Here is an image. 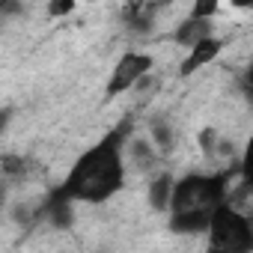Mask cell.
I'll list each match as a JSON object with an SVG mask.
<instances>
[{
	"instance_id": "30bf717a",
	"label": "cell",
	"mask_w": 253,
	"mask_h": 253,
	"mask_svg": "<svg viewBox=\"0 0 253 253\" xmlns=\"http://www.w3.org/2000/svg\"><path fill=\"white\" fill-rule=\"evenodd\" d=\"M152 137H155V146H158V149H164V152L173 149V128H170L167 119H158V122L152 125Z\"/></svg>"
},
{
	"instance_id": "8fae6325",
	"label": "cell",
	"mask_w": 253,
	"mask_h": 253,
	"mask_svg": "<svg viewBox=\"0 0 253 253\" xmlns=\"http://www.w3.org/2000/svg\"><path fill=\"white\" fill-rule=\"evenodd\" d=\"M217 12H220L217 0H197V3L191 6V15L188 18H194V21H211Z\"/></svg>"
},
{
	"instance_id": "5b68a950",
	"label": "cell",
	"mask_w": 253,
	"mask_h": 253,
	"mask_svg": "<svg viewBox=\"0 0 253 253\" xmlns=\"http://www.w3.org/2000/svg\"><path fill=\"white\" fill-rule=\"evenodd\" d=\"M220 51H223V39H217V36H211V39H206V42L194 45V48L188 51V57L179 63V75H182V78H191L194 72H200V69L211 66V63L220 57Z\"/></svg>"
},
{
	"instance_id": "4fadbf2b",
	"label": "cell",
	"mask_w": 253,
	"mask_h": 253,
	"mask_svg": "<svg viewBox=\"0 0 253 253\" xmlns=\"http://www.w3.org/2000/svg\"><path fill=\"white\" fill-rule=\"evenodd\" d=\"M72 9H75V0H54V3H48V15H51V18L69 15Z\"/></svg>"
},
{
	"instance_id": "7c38bea8",
	"label": "cell",
	"mask_w": 253,
	"mask_h": 253,
	"mask_svg": "<svg viewBox=\"0 0 253 253\" xmlns=\"http://www.w3.org/2000/svg\"><path fill=\"white\" fill-rule=\"evenodd\" d=\"M217 131L214 128H206V131H200V146H203V152L206 155H214L217 152Z\"/></svg>"
},
{
	"instance_id": "6da1fadb",
	"label": "cell",
	"mask_w": 253,
	"mask_h": 253,
	"mask_svg": "<svg viewBox=\"0 0 253 253\" xmlns=\"http://www.w3.org/2000/svg\"><path fill=\"white\" fill-rule=\"evenodd\" d=\"M125 131L116 128L104 134L98 143H92L86 152L75 158L69 167L63 185L57 188L54 197L66 203H86V206H101L113 200L122 185H125Z\"/></svg>"
},
{
	"instance_id": "3957f363",
	"label": "cell",
	"mask_w": 253,
	"mask_h": 253,
	"mask_svg": "<svg viewBox=\"0 0 253 253\" xmlns=\"http://www.w3.org/2000/svg\"><path fill=\"white\" fill-rule=\"evenodd\" d=\"M206 253H253V223L238 206L223 203L206 229Z\"/></svg>"
},
{
	"instance_id": "e0dca14e",
	"label": "cell",
	"mask_w": 253,
	"mask_h": 253,
	"mask_svg": "<svg viewBox=\"0 0 253 253\" xmlns=\"http://www.w3.org/2000/svg\"><path fill=\"white\" fill-rule=\"evenodd\" d=\"M0 209H3V188H0Z\"/></svg>"
},
{
	"instance_id": "277c9868",
	"label": "cell",
	"mask_w": 253,
	"mask_h": 253,
	"mask_svg": "<svg viewBox=\"0 0 253 253\" xmlns=\"http://www.w3.org/2000/svg\"><path fill=\"white\" fill-rule=\"evenodd\" d=\"M152 66H155L152 54H146V51H125L116 60V66H113V72L107 78V86H104L107 98H116L122 92L134 89L146 75H152Z\"/></svg>"
},
{
	"instance_id": "9a60e30c",
	"label": "cell",
	"mask_w": 253,
	"mask_h": 253,
	"mask_svg": "<svg viewBox=\"0 0 253 253\" xmlns=\"http://www.w3.org/2000/svg\"><path fill=\"white\" fill-rule=\"evenodd\" d=\"M12 116H15V110H12V107H0V134H3V131L9 128Z\"/></svg>"
},
{
	"instance_id": "ba28073f",
	"label": "cell",
	"mask_w": 253,
	"mask_h": 253,
	"mask_svg": "<svg viewBox=\"0 0 253 253\" xmlns=\"http://www.w3.org/2000/svg\"><path fill=\"white\" fill-rule=\"evenodd\" d=\"M48 220L57 226V229H63V226H72V203H66V200H60V197H51V203H48Z\"/></svg>"
},
{
	"instance_id": "7a4b0ae2",
	"label": "cell",
	"mask_w": 253,
	"mask_h": 253,
	"mask_svg": "<svg viewBox=\"0 0 253 253\" xmlns=\"http://www.w3.org/2000/svg\"><path fill=\"white\" fill-rule=\"evenodd\" d=\"M238 167H226L217 173H188L173 182L170 194V232L176 235H206L211 214L229 200L232 176Z\"/></svg>"
},
{
	"instance_id": "52a82bcc",
	"label": "cell",
	"mask_w": 253,
	"mask_h": 253,
	"mask_svg": "<svg viewBox=\"0 0 253 253\" xmlns=\"http://www.w3.org/2000/svg\"><path fill=\"white\" fill-rule=\"evenodd\" d=\"M170 194H173V179H170L167 173L155 176V179L149 182V206H152V211H167Z\"/></svg>"
},
{
	"instance_id": "2e32d148",
	"label": "cell",
	"mask_w": 253,
	"mask_h": 253,
	"mask_svg": "<svg viewBox=\"0 0 253 253\" xmlns=\"http://www.w3.org/2000/svg\"><path fill=\"white\" fill-rule=\"evenodd\" d=\"M0 9H3V12H9V15H18V12H21V3H3Z\"/></svg>"
},
{
	"instance_id": "8992f818",
	"label": "cell",
	"mask_w": 253,
	"mask_h": 253,
	"mask_svg": "<svg viewBox=\"0 0 253 253\" xmlns=\"http://www.w3.org/2000/svg\"><path fill=\"white\" fill-rule=\"evenodd\" d=\"M211 36H214V24H211V21H194V18H185V21L173 30V42L182 45V48H188V51H191L194 45L211 39Z\"/></svg>"
},
{
	"instance_id": "5bb4252c",
	"label": "cell",
	"mask_w": 253,
	"mask_h": 253,
	"mask_svg": "<svg viewBox=\"0 0 253 253\" xmlns=\"http://www.w3.org/2000/svg\"><path fill=\"white\" fill-rule=\"evenodd\" d=\"M21 164H24V161H21L18 155H6V158H3V173H21Z\"/></svg>"
},
{
	"instance_id": "9c48e42d",
	"label": "cell",
	"mask_w": 253,
	"mask_h": 253,
	"mask_svg": "<svg viewBox=\"0 0 253 253\" xmlns=\"http://www.w3.org/2000/svg\"><path fill=\"white\" fill-rule=\"evenodd\" d=\"M131 158H134L137 170H149L155 164V158H158V149L152 143H146V140H134L131 143Z\"/></svg>"
}]
</instances>
